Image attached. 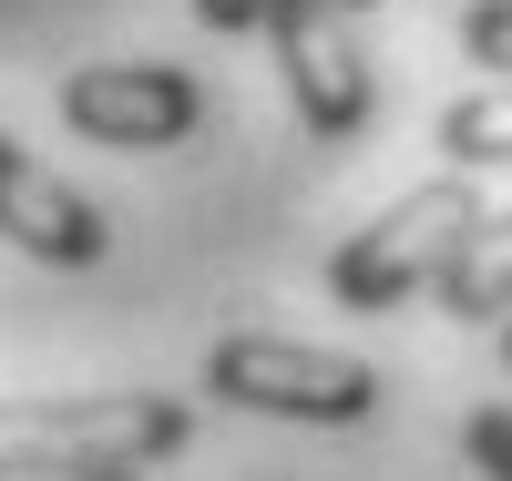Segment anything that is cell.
<instances>
[{"instance_id": "4fadbf2b", "label": "cell", "mask_w": 512, "mask_h": 481, "mask_svg": "<svg viewBox=\"0 0 512 481\" xmlns=\"http://www.w3.org/2000/svg\"><path fill=\"white\" fill-rule=\"evenodd\" d=\"M349 11H369V0H349Z\"/></svg>"}, {"instance_id": "8fae6325", "label": "cell", "mask_w": 512, "mask_h": 481, "mask_svg": "<svg viewBox=\"0 0 512 481\" xmlns=\"http://www.w3.org/2000/svg\"><path fill=\"white\" fill-rule=\"evenodd\" d=\"M195 21L226 31V41H246V31H267V0H195Z\"/></svg>"}, {"instance_id": "7c38bea8", "label": "cell", "mask_w": 512, "mask_h": 481, "mask_svg": "<svg viewBox=\"0 0 512 481\" xmlns=\"http://www.w3.org/2000/svg\"><path fill=\"white\" fill-rule=\"evenodd\" d=\"M103 481H144V471H103Z\"/></svg>"}, {"instance_id": "277c9868", "label": "cell", "mask_w": 512, "mask_h": 481, "mask_svg": "<svg viewBox=\"0 0 512 481\" xmlns=\"http://www.w3.org/2000/svg\"><path fill=\"white\" fill-rule=\"evenodd\" d=\"M267 52H277V82L318 144L369 134V41H359L349 0H267Z\"/></svg>"}, {"instance_id": "ba28073f", "label": "cell", "mask_w": 512, "mask_h": 481, "mask_svg": "<svg viewBox=\"0 0 512 481\" xmlns=\"http://www.w3.org/2000/svg\"><path fill=\"white\" fill-rule=\"evenodd\" d=\"M441 154H451V174L512 164V82H502V93H461V103L441 113Z\"/></svg>"}, {"instance_id": "5bb4252c", "label": "cell", "mask_w": 512, "mask_h": 481, "mask_svg": "<svg viewBox=\"0 0 512 481\" xmlns=\"http://www.w3.org/2000/svg\"><path fill=\"white\" fill-rule=\"evenodd\" d=\"M502 348H512V338H502Z\"/></svg>"}, {"instance_id": "5b68a950", "label": "cell", "mask_w": 512, "mask_h": 481, "mask_svg": "<svg viewBox=\"0 0 512 481\" xmlns=\"http://www.w3.org/2000/svg\"><path fill=\"white\" fill-rule=\"evenodd\" d=\"M62 123L82 144H113V154H164L205 123V82L185 62H82L62 72Z\"/></svg>"}, {"instance_id": "6da1fadb", "label": "cell", "mask_w": 512, "mask_h": 481, "mask_svg": "<svg viewBox=\"0 0 512 481\" xmlns=\"http://www.w3.org/2000/svg\"><path fill=\"white\" fill-rule=\"evenodd\" d=\"M195 441V410L164 389H103V400H0V481H103L154 471Z\"/></svg>"}, {"instance_id": "7a4b0ae2", "label": "cell", "mask_w": 512, "mask_h": 481, "mask_svg": "<svg viewBox=\"0 0 512 481\" xmlns=\"http://www.w3.org/2000/svg\"><path fill=\"white\" fill-rule=\"evenodd\" d=\"M482 226V195H472V174H431V185H410L400 205H379L359 236H338L328 256V297L338 308H410V287H441L451 277V256L472 246Z\"/></svg>"}, {"instance_id": "9c48e42d", "label": "cell", "mask_w": 512, "mask_h": 481, "mask_svg": "<svg viewBox=\"0 0 512 481\" xmlns=\"http://www.w3.org/2000/svg\"><path fill=\"white\" fill-rule=\"evenodd\" d=\"M461 52L512 82V0H472V11H461Z\"/></svg>"}, {"instance_id": "3957f363", "label": "cell", "mask_w": 512, "mask_h": 481, "mask_svg": "<svg viewBox=\"0 0 512 481\" xmlns=\"http://www.w3.org/2000/svg\"><path fill=\"white\" fill-rule=\"evenodd\" d=\"M205 400L256 410V420H308V430H359L379 410V369L349 348H308L277 328H226L205 348Z\"/></svg>"}, {"instance_id": "8992f818", "label": "cell", "mask_w": 512, "mask_h": 481, "mask_svg": "<svg viewBox=\"0 0 512 481\" xmlns=\"http://www.w3.org/2000/svg\"><path fill=\"white\" fill-rule=\"evenodd\" d=\"M0 236L21 256H41V267H103V246H113L103 205L82 185H62L41 154H21L11 134H0Z\"/></svg>"}, {"instance_id": "30bf717a", "label": "cell", "mask_w": 512, "mask_h": 481, "mask_svg": "<svg viewBox=\"0 0 512 481\" xmlns=\"http://www.w3.org/2000/svg\"><path fill=\"white\" fill-rule=\"evenodd\" d=\"M461 451H472V471H482V481H512V410H502V400H482L472 420H461Z\"/></svg>"}, {"instance_id": "52a82bcc", "label": "cell", "mask_w": 512, "mask_h": 481, "mask_svg": "<svg viewBox=\"0 0 512 481\" xmlns=\"http://www.w3.org/2000/svg\"><path fill=\"white\" fill-rule=\"evenodd\" d=\"M441 308H451V318H472V328H492V318L512 308V205H502V215H482V226H472V246L451 256Z\"/></svg>"}]
</instances>
